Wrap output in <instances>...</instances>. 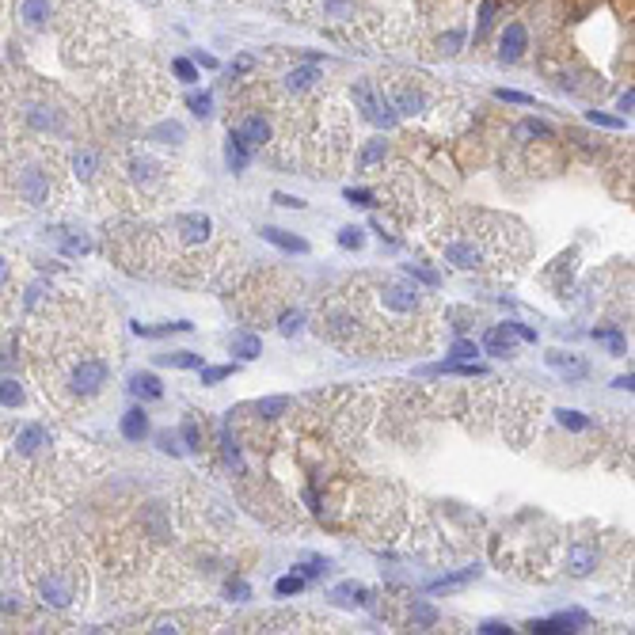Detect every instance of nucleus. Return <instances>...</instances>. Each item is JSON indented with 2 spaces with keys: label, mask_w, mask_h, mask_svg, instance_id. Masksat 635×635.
<instances>
[{
  "label": "nucleus",
  "mask_w": 635,
  "mask_h": 635,
  "mask_svg": "<svg viewBox=\"0 0 635 635\" xmlns=\"http://www.w3.org/2000/svg\"><path fill=\"white\" fill-rule=\"evenodd\" d=\"M107 377H110V369H107L103 358H80L73 366V373H69V388H73L76 396H95V392L107 385Z\"/></svg>",
  "instance_id": "obj_1"
},
{
  "label": "nucleus",
  "mask_w": 635,
  "mask_h": 635,
  "mask_svg": "<svg viewBox=\"0 0 635 635\" xmlns=\"http://www.w3.org/2000/svg\"><path fill=\"white\" fill-rule=\"evenodd\" d=\"M354 103L366 110V118H373V122H385V126L392 122V103H388L385 95L373 92L369 84H358V88H354Z\"/></svg>",
  "instance_id": "obj_2"
},
{
  "label": "nucleus",
  "mask_w": 635,
  "mask_h": 635,
  "mask_svg": "<svg viewBox=\"0 0 635 635\" xmlns=\"http://www.w3.org/2000/svg\"><path fill=\"white\" fill-rule=\"evenodd\" d=\"M19 194L31 202V206H46V202H49L46 171H38V168H23V171H19Z\"/></svg>",
  "instance_id": "obj_3"
},
{
  "label": "nucleus",
  "mask_w": 635,
  "mask_h": 635,
  "mask_svg": "<svg viewBox=\"0 0 635 635\" xmlns=\"http://www.w3.org/2000/svg\"><path fill=\"white\" fill-rule=\"evenodd\" d=\"M42 445H49L46 426H38V422H27V426H19V434H16V449L23 453V457H31V453H38Z\"/></svg>",
  "instance_id": "obj_4"
},
{
  "label": "nucleus",
  "mask_w": 635,
  "mask_h": 635,
  "mask_svg": "<svg viewBox=\"0 0 635 635\" xmlns=\"http://www.w3.org/2000/svg\"><path fill=\"white\" fill-rule=\"evenodd\" d=\"M525 46H529L525 27H521V23H510L506 31H502V62H518V57L525 54Z\"/></svg>",
  "instance_id": "obj_5"
},
{
  "label": "nucleus",
  "mask_w": 635,
  "mask_h": 635,
  "mask_svg": "<svg viewBox=\"0 0 635 635\" xmlns=\"http://www.w3.org/2000/svg\"><path fill=\"white\" fill-rule=\"evenodd\" d=\"M567 567H571V574H590L598 567V548L593 544H574L567 552Z\"/></svg>",
  "instance_id": "obj_6"
},
{
  "label": "nucleus",
  "mask_w": 635,
  "mask_h": 635,
  "mask_svg": "<svg viewBox=\"0 0 635 635\" xmlns=\"http://www.w3.org/2000/svg\"><path fill=\"white\" fill-rule=\"evenodd\" d=\"M513 327L506 324V327H491L487 331V339H483V346H487V354H499V358H506V354H513Z\"/></svg>",
  "instance_id": "obj_7"
},
{
  "label": "nucleus",
  "mask_w": 635,
  "mask_h": 635,
  "mask_svg": "<svg viewBox=\"0 0 635 635\" xmlns=\"http://www.w3.org/2000/svg\"><path fill=\"white\" fill-rule=\"evenodd\" d=\"M49 16H54V4H49V0H23V4H19V19H23L27 27H46Z\"/></svg>",
  "instance_id": "obj_8"
},
{
  "label": "nucleus",
  "mask_w": 635,
  "mask_h": 635,
  "mask_svg": "<svg viewBox=\"0 0 635 635\" xmlns=\"http://www.w3.org/2000/svg\"><path fill=\"white\" fill-rule=\"evenodd\" d=\"M148 434V415L141 407H134V411H126L122 415V438L126 441H141Z\"/></svg>",
  "instance_id": "obj_9"
},
{
  "label": "nucleus",
  "mask_w": 635,
  "mask_h": 635,
  "mask_svg": "<svg viewBox=\"0 0 635 635\" xmlns=\"http://www.w3.org/2000/svg\"><path fill=\"white\" fill-rule=\"evenodd\" d=\"M316 80H320V69H316V65H301V69H293V73L286 76V92L301 95V92H308Z\"/></svg>",
  "instance_id": "obj_10"
},
{
  "label": "nucleus",
  "mask_w": 635,
  "mask_h": 635,
  "mask_svg": "<svg viewBox=\"0 0 635 635\" xmlns=\"http://www.w3.org/2000/svg\"><path fill=\"white\" fill-rule=\"evenodd\" d=\"M548 366L559 369V373H567V377H574V380L586 377V361H578L574 354H563V350H552V354H548Z\"/></svg>",
  "instance_id": "obj_11"
},
{
  "label": "nucleus",
  "mask_w": 635,
  "mask_h": 635,
  "mask_svg": "<svg viewBox=\"0 0 635 635\" xmlns=\"http://www.w3.org/2000/svg\"><path fill=\"white\" fill-rule=\"evenodd\" d=\"M179 233H183V240H190V244H198V240L209 236V217H202V214L179 217Z\"/></svg>",
  "instance_id": "obj_12"
},
{
  "label": "nucleus",
  "mask_w": 635,
  "mask_h": 635,
  "mask_svg": "<svg viewBox=\"0 0 635 635\" xmlns=\"http://www.w3.org/2000/svg\"><path fill=\"white\" fill-rule=\"evenodd\" d=\"M236 137L244 141V145H267V137H270V126H267L263 118L255 115V118H247V122L236 129Z\"/></svg>",
  "instance_id": "obj_13"
},
{
  "label": "nucleus",
  "mask_w": 635,
  "mask_h": 635,
  "mask_svg": "<svg viewBox=\"0 0 635 635\" xmlns=\"http://www.w3.org/2000/svg\"><path fill=\"white\" fill-rule=\"evenodd\" d=\"M233 354H240L244 361L259 358V354H263V339L251 335V331H236V335H233Z\"/></svg>",
  "instance_id": "obj_14"
},
{
  "label": "nucleus",
  "mask_w": 635,
  "mask_h": 635,
  "mask_svg": "<svg viewBox=\"0 0 635 635\" xmlns=\"http://www.w3.org/2000/svg\"><path fill=\"white\" fill-rule=\"evenodd\" d=\"M263 240L278 244L281 251H297V255H305V251H308L305 240H301V236H289V233H281V228H263Z\"/></svg>",
  "instance_id": "obj_15"
},
{
  "label": "nucleus",
  "mask_w": 635,
  "mask_h": 635,
  "mask_svg": "<svg viewBox=\"0 0 635 635\" xmlns=\"http://www.w3.org/2000/svg\"><path fill=\"white\" fill-rule=\"evenodd\" d=\"M129 388H134L137 396H145V400H160V396H164V388H160V380L153 377V373H137V377L129 380Z\"/></svg>",
  "instance_id": "obj_16"
},
{
  "label": "nucleus",
  "mask_w": 635,
  "mask_h": 635,
  "mask_svg": "<svg viewBox=\"0 0 635 635\" xmlns=\"http://www.w3.org/2000/svg\"><path fill=\"white\" fill-rule=\"evenodd\" d=\"M225 160H228V168H233V171L247 168V145H244V141H240L236 134H228V145H225Z\"/></svg>",
  "instance_id": "obj_17"
},
{
  "label": "nucleus",
  "mask_w": 635,
  "mask_h": 635,
  "mask_svg": "<svg viewBox=\"0 0 635 635\" xmlns=\"http://www.w3.org/2000/svg\"><path fill=\"white\" fill-rule=\"evenodd\" d=\"M160 361H164V366H171V369H198V366H202V358L190 354V350H175V354H164Z\"/></svg>",
  "instance_id": "obj_18"
},
{
  "label": "nucleus",
  "mask_w": 635,
  "mask_h": 635,
  "mask_svg": "<svg viewBox=\"0 0 635 635\" xmlns=\"http://www.w3.org/2000/svg\"><path fill=\"white\" fill-rule=\"evenodd\" d=\"M19 403H23L19 380H0V407H19Z\"/></svg>",
  "instance_id": "obj_19"
},
{
  "label": "nucleus",
  "mask_w": 635,
  "mask_h": 635,
  "mask_svg": "<svg viewBox=\"0 0 635 635\" xmlns=\"http://www.w3.org/2000/svg\"><path fill=\"white\" fill-rule=\"evenodd\" d=\"M377 160H385V141H369L366 148H361V156H358V168H373Z\"/></svg>",
  "instance_id": "obj_20"
},
{
  "label": "nucleus",
  "mask_w": 635,
  "mask_h": 635,
  "mask_svg": "<svg viewBox=\"0 0 635 635\" xmlns=\"http://www.w3.org/2000/svg\"><path fill=\"white\" fill-rule=\"evenodd\" d=\"M73 168H76V175L88 179L95 171V153H92V148H80V153L73 156Z\"/></svg>",
  "instance_id": "obj_21"
},
{
  "label": "nucleus",
  "mask_w": 635,
  "mask_h": 635,
  "mask_svg": "<svg viewBox=\"0 0 635 635\" xmlns=\"http://www.w3.org/2000/svg\"><path fill=\"white\" fill-rule=\"evenodd\" d=\"M339 244H342V247H354V251H358L361 244H366V233L350 225V228H342V233H339Z\"/></svg>",
  "instance_id": "obj_22"
},
{
  "label": "nucleus",
  "mask_w": 635,
  "mask_h": 635,
  "mask_svg": "<svg viewBox=\"0 0 635 635\" xmlns=\"http://www.w3.org/2000/svg\"><path fill=\"white\" fill-rule=\"evenodd\" d=\"M559 422H563V426H571V430H586L590 426V419L582 415V411H559Z\"/></svg>",
  "instance_id": "obj_23"
},
{
  "label": "nucleus",
  "mask_w": 635,
  "mask_h": 635,
  "mask_svg": "<svg viewBox=\"0 0 635 635\" xmlns=\"http://www.w3.org/2000/svg\"><path fill=\"white\" fill-rule=\"evenodd\" d=\"M281 411H289V400H286V396H274V400H263V403H259V415H281Z\"/></svg>",
  "instance_id": "obj_24"
},
{
  "label": "nucleus",
  "mask_w": 635,
  "mask_h": 635,
  "mask_svg": "<svg viewBox=\"0 0 635 635\" xmlns=\"http://www.w3.org/2000/svg\"><path fill=\"white\" fill-rule=\"evenodd\" d=\"M233 377V366H214V369H202V385H217V380Z\"/></svg>",
  "instance_id": "obj_25"
},
{
  "label": "nucleus",
  "mask_w": 635,
  "mask_h": 635,
  "mask_svg": "<svg viewBox=\"0 0 635 635\" xmlns=\"http://www.w3.org/2000/svg\"><path fill=\"white\" fill-rule=\"evenodd\" d=\"M301 324H305V316H301V312H289V316H281L278 331H281V335H297V331H301Z\"/></svg>",
  "instance_id": "obj_26"
},
{
  "label": "nucleus",
  "mask_w": 635,
  "mask_h": 635,
  "mask_svg": "<svg viewBox=\"0 0 635 635\" xmlns=\"http://www.w3.org/2000/svg\"><path fill=\"white\" fill-rule=\"evenodd\" d=\"M183 441H187L190 449H202V430H198V422H194V419H187V422H183Z\"/></svg>",
  "instance_id": "obj_27"
},
{
  "label": "nucleus",
  "mask_w": 635,
  "mask_h": 635,
  "mask_svg": "<svg viewBox=\"0 0 635 635\" xmlns=\"http://www.w3.org/2000/svg\"><path fill=\"white\" fill-rule=\"evenodd\" d=\"M479 350H476V342H468V339H460V342H453V358L457 361H468V358H476Z\"/></svg>",
  "instance_id": "obj_28"
},
{
  "label": "nucleus",
  "mask_w": 635,
  "mask_h": 635,
  "mask_svg": "<svg viewBox=\"0 0 635 635\" xmlns=\"http://www.w3.org/2000/svg\"><path fill=\"white\" fill-rule=\"evenodd\" d=\"M468 578H476V567H472V571H465V574H453V578H441L434 590H457V586H465Z\"/></svg>",
  "instance_id": "obj_29"
},
{
  "label": "nucleus",
  "mask_w": 635,
  "mask_h": 635,
  "mask_svg": "<svg viewBox=\"0 0 635 635\" xmlns=\"http://www.w3.org/2000/svg\"><path fill=\"white\" fill-rule=\"evenodd\" d=\"M301 586H305V578H301V574H289V578H281V582H278V593L286 598V593H297Z\"/></svg>",
  "instance_id": "obj_30"
},
{
  "label": "nucleus",
  "mask_w": 635,
  "mask_h": 635,
  "mask_svg": "<svg viewBox=\"0 0 635 635\" xmlns=\"http://www.w3.org/2000/svg\"><path fill=\"white\" fill-rule=\"evenodd\" d=\"M411 278H419V281H426V286H438V270H430V267H411Z\"/></svg>",
  "instance_id": "obj_31"
},
{
  "label": "nucleus",
  "mask_w": 635,
  "mask_h": 635,
  "mask_svg": "<svg viewBox=\"0 0 635 635\" xmlns=\"http://www.w3.org/2000/svg\"><path fill=\"white\" fill-rule=\"evenodd\" d=\"M209 107H214V99H209V95H194V99H190V110H194L198 118H206Z\"/></svg>",
  "instance_id": "obj_32"
},
{
  "label": "nucleus",
  "mask_w": 635,
  "mask_h": 635,
  "mask_svg": "<svg viewBox=\"0 0 635 635\" xmlns=\"http://www.w3.org/2000/svg\"><path fill=\"white\" fill-rule=\"evenodd\" d=\"M153 137H171V141H183V126H175V122H168V126H160Z\"/></svg>",
  "instance_id": "obj_33"
},
{
  "label": "nucleus",
  "mask_w": 635,
  "mask_h": 635,
  "mask_svg": "<svg viewBox=\"0 0 635 635\" xmlns=\"http://www.w3.org/2000/svg\"><path fill=\"white\" fill-rule=\"evenodd\" d=\"M175 76L179 80H198V73H194V65H190V62H175Z\"/></svg>",
  "instance_id": "obj_34"
},
{
  "label": "nucleus",
  "mask_w": 635,
  "mask_h": 635,
  "mask_svg": "<svg viewBox=\"0 0 635 635\" xmlns=\"http://www.w3.org/2000/svg\"><path fill=\"white\" fill-rule=\"evenodd\" d=\"M358 593H361V586H354V582H346V586H339V590H335V598H342V601H354Z\"/></svg>",
  "instance_id": "obj_35"
},
{
  "label": "nucleus",
  "mask_w": 635,
  "mask_h": 635,
  "mask_svg": "<svg viewBox=\"0 0 635 635\" xmlns=\"http://www.w3.org/2000/svg\"><path fill=\"white\" fill-rule=\"evenodd\" d=\"M346 198L358 202V206H373V194H369V190H346Z\"/></svg>",
  "instance_id": "obj_36"
},
{
  "label": "nucleus",
  "mask_w": 635,
  "mask_h": 635,
  "mask_svg": "<svg viewBox=\"0 0 635 635\" xmlns=\"http://www.w3.org/2000/svg\"><path fill=\"white\" fill-rule=\"evenodd\" d=\"M510 327H513V335H518V339H525V342H537V331H532V327H525V324H510Z\"/></svg>",
  "instance_id": "obj_37"
},
{
  "label": "nucleus",
  "mask_w": 635,
  "mask_h": 635,
  "mask_svg": "<svg viewBox=\"0 0 635 635\" xmlns=\"http://www.w3.org/2000/svg\"><path fill=\"white\" fill-rule=\"evenodd\" d=\"M499 99H506V103H532L529 95H521V92H506V88L499 92Z\"/></svg>",
  "instance_id": "obj_38"
},
{
  "label": "nucleus",
  "mask_w": 635,
  "mask_h": 635,
  "mask_svg": "<svg viewBox=\"0 0 635 635\" xmlns=\"http://www.w3.org/2000/svg\"><path fill=\"white\" fill-rule=\"evenodd\" d=\"M160 449H164V453H179V449H175V438H171V434H160Z\"/></svg>",
  "instance_id": "obj_39"
},
{
  "label": "nucleus",
  "mask_w": 635,
  "mask_h": 635,
  "mask_svg": "<svg viewBox=\"0 0 635 635\" xmlns=\"http://www.w3.org/2000/svg\"><path fill=\"white\" fill-rule=\"evenodd\" d=\"M590 122H601V126H620L617 118H609V115H598V110H593V115H590Z\"/></svg>",
  "instance_id": "obj_40"
},
{
  "label": "nucleus",
  "mask_w": 635,
  "mask_h": 635,
  "mask_svg": "<svg viewBox=\"0 0 635 635\" xmlns=\"http://www.w3.org/2000/svg\"><path fill=\"white\" fill-rule=\"evenodd\" d=\"M274 202H278V206H305L301 198H289V194H274Z\"/></svg>",
  "instance_id": "obj_41"
},
{
  "label": "nucleus",
  "mask_w": 635,
  "mask_h": 635,
  "mask_svg": "<svg viewBox=\"0 0 635 635\" xmlns=\"http://www.w3.org/2000/svg\"><path fill=\"white\" fill-rule=\"evenodd\" d=\"M483 631H491V635H499V631H506V628H502V624H495V620H487V624H483Z\"/></svg>",
  "instance_id": "obj_42"
},
{
  "label": "nucleus",
  "mask_w": 635,
  "mask_h": 635,
  "mask_svg": "<svg viewBox=\"0 0 635 635\" xmlns=\"http://www.w3.org/2000/svg\"><path fill=\"white\" fill-rule=\"evenodd\" d=\"M4 281H8V263L0 259V286H4Z\"/></svg>",
  "instance_id": "obj_43"
}]
</instances>
